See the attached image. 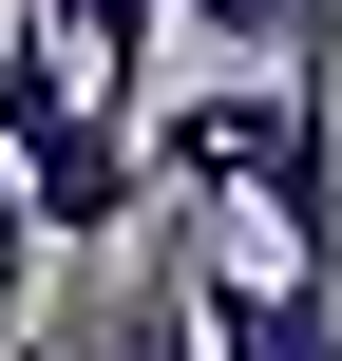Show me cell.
Instances as JSON below:
<instances>
[{
	"label": "cell",
	"mask_w": 342,
	"mask_h": 361,
	"mask_svg": "<svg viewBox=\"0 0 342 361\" xmlns=\"http://www.w3.org/2000/svg\"><path fill=\"white\" fill-rule=\"evenodd\" d=\"M0 171H19V228H38V247H76V267H95L114 228H152L133 114H95V95H76V57H57L38 19L0 38Z\"/></svg>",
	"instance_id": "6da1fadb"
},
{
	"label": "cell",
	"mask_w": 342,
	"mask_h": 361,
	"mask_svg": "<svg viewBox=\"0 0 342 361\" xmlns=\"http://www.w3.org/2000/svg\"><path fill=\"white\" fill-rule=\"evenodd\" d=\"M171 38H228V76H342V0H152Z\"/></svg>",
	"instance_id": "7a4b0ae2"
},
{
	"label": "cell",
	"mask_w": 342,
	"mask_h": 361,
	"mask_svg": "<svg viewBox=\"0 0 342 361\" xmlns=\"http://www.w3.org/2000/svg\"><path fill=\"white\" fill-rule=\"evenodd\" d=\"M19 361H209V343H190V305H171V247H152V267H133L114 305H76V324H38Z\"/></svg>",
	"instance_id": "3957f363"
},
{
	"label": "cell",
	"mask_w": 342,
	"mask_h": 361,
	"mask_svg": "<svg viewBox=\"0 0 342 361\" xmlns=\"http://www.w3.org/2000/svg\"><path fill=\"white\" fill-rule=\"evenodd\" d=\"M38 267H57V247H38V228H19V171H0V361L38 343Z\"/></svg>",
	"instance_id": "277c9868"
},
{
	"label": "cell",
	"mask_w": 342,
	"mask_h": 361,
	"mask_svg": "<svg viewBox=\"0 0 342 361\" xmlns=\"http://www.w3.org/2000/svg\"><path fill=\"white\" fill-rule=\"evenodd\" d=\"M0 38H19V0H0Z\"/></svg>",
	"instance_id": "5b68a950"
}]
</instances>
